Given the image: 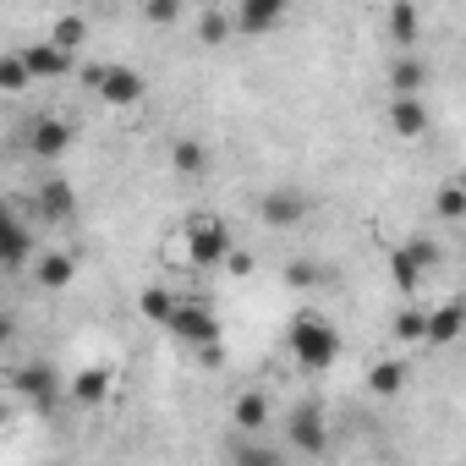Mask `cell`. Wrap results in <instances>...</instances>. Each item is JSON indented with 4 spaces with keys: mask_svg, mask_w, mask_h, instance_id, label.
Masks as SVG:
<instances>
[{
    "mask_svg": "<svg viewBox=\"0 0 466 466\" xmlns=\"http://www.w3.org/2000/svg\"><path fill=\"white\" fill-rule=\"evenodd\" d=\"M286 351H291V362H302L308 373H329V368L340 362V351H346V335H340L329 319H319V313H297V319L286 324Z\"/></svg>",
    "mask_w": 466,
    "mask_h": 466,
    "instance_id": "cell-1",
    "label": "cell"
},
{
    "mask_svg": "<svg viewBox=\"0 0 466 466\" xmlns=\"http://www.w3.org/2000/svg\"><path fill=\"white\" fill-rule=\"evenodd\" d=\"M181 248H187V269H219L230 253V230L214 219V214H192L187 230H181Z\"/></svg>",
    "mask_w": 466,
    "mask_h": 466,
    "instance_id": "cell-2",
    "label": "cell"
},
{
    "mask_svg": "<svg viewBox=\"0 0 466 466\" xmlns=\"http://www.w3.org/2000/svg\"><path fill=\"white\" fill-rule=\"evenodd\" d=\"M170 340H181L187 351H203V346H225L219 340V313L208 308V302H192V297H181L176 302V313H170Z\"/></svg>",
    "mask_w": 466,
    "mask_h": 466,
    "instance_id": "cell-3",
    "label": "cell"
},
{
    "mask_svg": "<svg viewBox=\"0 0 466 466\" xmlns=\"http://www.w3.org/2000/svg\"><path fill=\"white\" fill-rule=\"evenodd\" d=\"M286 439L302 455H324L329 450V411H324V400H297L286 411Z\"/></svg>",
    "mask_w": 466,
    "mask_h": 466,
    "instance_id": "cell-4",
    "label": "cell"
},
{
    "mask_svg": "<svg viewBox=\"0 0 466 466\" xmlns=\"http://www.w3.org/2000/svg\"><path fill=\"white\" fill-rule=\"evenodd\" d=\"M23 143H28V154H34V159L56 165V159H66V154H72L77 132H72V121H66V116H34V121H28V132H23Z\"/></svg>",
    "mask_w": 466,
    "mask_h": 466,
    "instance_id": "cell-5",
    "label": "cell"
},
{
    "mask_svg": "<svg viewBox=\"0 0 466 466\" xmlns=\"http://www.w3.org/2000/svg\"><path fill=\"white\" fill-rule=\"evenodd\" d=\"M258 219H264L269 230H297V225L308 219V192H302V187H291V181L269 187V192L258 198Z\"/></svg>",
    "mask_w": 466,
    "mask_h": 466,
    "instance_id": "cell-6",
    "label": "cell"
},
{
    "mask_svg": "<svg viewBox=\"0 0 466 466\" xmlns=\"http://www.w3.org/2000/svg\"><path fill=\"white\" fill-rule=\"evenodd\" d=\"M17 61H23L28 83H61V77H72V72H77V61H72V56H61L50 39H39V45H23V50H17Z\"/></svg>",
    "mask_w": 466,
    "mask_h": 466,
    "instance_id": "cell-7",
    "label": "cell"
},
{
    "mask_svg": "<svg viewBox=\"0 0 466 466\" xmlns=\"http://www.w3.org/2000/svg\"><path fill=\"white\" fill-rule=\"evenodd\" d=\"M34 214H39V219H50V225L77 219V187H72L66 176H45V181H39V192H34Z\"/></svg>",
    "mask_w": 466,
    "mask_h": 466,
    "instance_id": "cell-8",
    "label": "cell"
},
{
    "mask_svg": "<svg viewBox=\"0 0 466 466\" xmlns=\"http://www.w3.org/2000/svg\"><path fill=\"white\" fill-rule=\"evenodd\" d=\"M12 390H17V395H28L39 411H56V400L66 395V390H61V373H56L50 362H28V368H17Z\"/></svg>",
    "mask_w": 466,
    "mask_h": 466,
    "instance_id": "cell-9",
    "label": "cell"
},
{
    "mask_svg": "<svg viewBox=\"0 0 466 466\" xmlns=\"http://www.w3.org/2000/svg\"><path fill=\"white\" fill-rule=\"evenodd\" d=\"M94 88H99V99H105V105H137L148 83H143V72H137V66L116 61V66H99V83H94Z\"/></svg>",
    "mask_w": 466,
    "mask_h": 466,
    "instance_id": "cell-10",
    "label": "cell"
},
{
    "mask_svg": "<svg viewBox=\"0 0 466 466\" xmlns=\"http://www.w3.org/2000/svg\"><path fill=\"white\" fill-rule=\"evenodd\" d=\"M439 258V248L433 242H411V248H400L390 264H395V286L411 297V291H422V275H428V264Z\"/></svg>",
    "mask_w": 466,
    "mask_h": 466,
    "instance_id": "cell-11",
    "label": "cell"
},
{
    "mask_svg": "<svg viewBox=\"0 0 466 466\" xmlns=\"http://www.w3.org/2000/svg\"><path fill=\"white\" fill-rule=\"evenodd\" d=\"M461 329H466V308L450 297V302L428 308V324H422V346H455V340H461Z\"/></svg>",
    "mask_w": 466,
    "mask_h": 466,
    "instance_id": "cell-12",
    "label": "cell"
},
{
    "mask_svg": "<svg viewBox=\"0 0 466 466\" xmlns=\"http://www.w3.org/2000/svg\"><path fill=\"white\" fill-rule=\"evenodd\" d=\"M280 23H286L280 0H248V6L230 12V34H275Z\"/></svg>",
    "mask_w": 466,
    "mask_h": 466,
    "instance_id": "cell-13",
    "label": "cell"
},
{
    "mask_svg": "<svg viewBox=\"0 0 466 466\" xmlns=\"http://www.w3.org/2000/svg\"><path fill=\"white\" fill-rule=\"evenodd\" d=\"M422 88H428V61H422L417 50H406V56L390 66V94H395V99H422Z\"/></svg>",
    "mask_w": 466,
    "mask_h": 466,
    "instance_id": "cell-14",
    "label": "cell"
},
{
    "mask_svg": "<svg viewBox=\"0 0 466 466\" xmlns=\"http://www.w3.org/2000/svg\"><path fill=\"white\" fill-rule=\"evenodd\" d=\"M428 127H433V116H428V105H422V99H390V132H395V137L417 143Z\"/></svg>",
    "mask_w": 466,
    "mask_h": 466,
    "instance_id": "cell-15",
    "label": "cell"
},
{
    "mask_svg": "<svg viewBox=\"0 0 466 466\" xmlns=\"http://www.w3.org/2000/svg\"><path fill=\"white\" fill-rule=\"evenodd\" d=\"M28 269H34V280H39L45 291H66V286L77 280V253H39Z\"/></svg>",
    "mask_w": 466,
    "mask_h": 466,
    "instance_id": "cell-16",
    "label": "cell"
},
{
    "mask_svg": "<svg viewBox=\"0 0 466 466\" xmlns=\"http://www.w3.org/2000/svg\"><path fill=\"white\" fill-rule=\"evenodd\" d=\"M230 422L242 428V439H258V433L269 428V395H264V390L237 395V406H230Z\"/></svg>",
    "mask_w": 466,
    "mask_h": 466,
    "instance_id": "cell-17",
    "label": "cell"
},
{
    "mask_svg": "<svg viewBox=\"0 0 466 466\" xmlns=\"http://www.w3.org/2000/svg\"><path fill=\"white\" fill-rule=\"evenodd\" d=\"M39 258V237L28 230V219L17 225V230H6V237H0V269H28Z\"/></svg>",
    "mask_w": 466,
    "mask_h": 466,
    "instance_id": "cell-18",
    "label": "cell"
},
{
    "mask_svg": "<svg viewBox=\"0 0 466 466\" xmlns=\"http://www.w3.org/2000/svg\"><path fill=\"white\" fill-rule=\"evenodd\" d=\"M384 23H390V39L400 45V56L417 45V28H422V12L417 6H406V0H395V6L384 12Z\"/></svg>",
    "mask_w": 466,
    "mask_h": 466,
    "instance_id": "cell-19",
    "label": "cell"
},
{
    "mask_svg": "<svg viewBox=\"0 0 466 466\" xmlns=\"http://www.w3.org/2000/svg\"><path fill=\"white\" fill-rule=\"evenodd\" d=\"M176 302H181V297H176L170 286H143V291H137V313H143L148 324H159V329L170 324V313H176Z\"/></svg>",
    "mask_w": 466,
    "mask_h": 466,
    "instance_id": "cell-20",
    "label": "cell"
},
{
    "mask_svg": "<svg viewBox=\"0 0 466 466\" xmlns=\"http://www.w3.org/2000/svg\"><path fill=\"white\" fill-rule=\"evenodd\" d=\"M110 395V368H83V373H72V400L77 406H99Z\"/></svg>",
    "mask_w": 466,
    "mask_h": 466,
    "instance_id": "cell-21",
    "label": "cell"
},
{
    "mask_svg": "<svg viewBox=\"0 0 466 466\" xmlns=\"http://www.w3.org/2000/svg\"><path fill=\"white\" fill-rule=\"evenodd\" d=\"M88 39V17H56V28H50V45L61 50V56H72L77 61V45Z\"/></svg>",
    "mask_w": 466,
    "mask_h": 466,
    "instance_id": "cell-22",
    "label": "cell"
},
{
    "mask_svg": "<svg viewBox=\"0 0 466 466\" xmlns=\"http://www.w3.org/2000/svg\"><path fill=\"white\" fill-rule=\"evenodd\" d=\"M170 165H176V176H203V170H208V148H203L198 137H181L176 154H170Z\"/></svg>",
    "mask_w": 466,
    "mask_h": 466,
    "instance_id": "cell-23",
    "label": "cell"
},
{
    "mask_svg": "<svg viewBox=\"0 0 466 466\" xmlns=\"http://www.w3.org/2000/svg\"><path fill=\"white\" fill-rule=\"evenodd\" d=\"M368 390L373 395H400L406 390V362H373L368 368Z\"/></svg>",
    "mask_w": 466,
    "mask_h": 466,
    "instance_id": "cell-24",
    "label": "cell"
},
{
    "mask_svg": "<svg viewBox=\"0 0 466 466\" xmlns=\"http://www.w3.org/2000/svg\"><path fill=\"white\" fill-rule=\"evenodd\" d=\"M230 466H280V455L264 450L258 439H230Z\"/></svg>",
    "mask_w": 466,
    "mask_h": 466,
    "instance_id": "cell-25",
    "label": "cell"
},
{
    "mask_svg": "<svg viewBox=\"0 0 466 466\" xmlns=\"http://www.w3.org/2000/svg\"><path fill=\"white\" fill-rule=\"evenodd\" d=\"M198 39H203V45H225V39H230V12H225V6H208V12L198 17Z\"/></svg>",
    "mask_w": 466,
    "mask_h": 466,
    "instance_id": "cell-26",
    "label": "cell"
},
{
    "mask_svg": "<svg viewBox=\"0 0 466 466\" xmlns=\"http://www.w3.org/2000/svg\"><path fill=\"white\" fill-rule=\"evenodd\" d=\"M433 208H439V219H444V225H461V219H466V192H461V181H444Z\"/></svg>",
    "mask_w": 466,
    "mask_h": 466,
    "instance_id": "cell-27",
    "label": "cell"
},
{
    "mask_svg": "<svg viewBox=\"0 0 466 466\" xmlns=\"http://www.w3.org/2000/svg\"><path fill=\"white\" fill-rule=\"evenodd\" d=\"M422 324H428V308H400L395 313V340L400 346H422Z\"/></svg>",
    "mask_w": 466,
    "mask_h": 466,
    "instance_id": "cell-28",
    "label": "cell"
},
{
    "mask_svg": "<svg viewBox=\"0 0 466 466\" xmlns=\"http://www.w3.org/2000/svg\"><path fill=\"white\" fill-rule=\"evenodd\" d=\"M34 83H28V72H23V61H17V50H6L0 56V94H28Z\"/></svg>",
    "mask_w": 466,
    "mask_h": 466,
    "instance_id": "cell-29",
    "label": "cell"
},
{
    "mask_svg": "<svg viewBox=\"0 0 466 466\" xmlns=\"http://www.w3.org/2000/svg\"><path fill=\"white\" fill-rule=\"evenodd\" d=\"M176 17H181L176 0H148V6H143V23H154V28H170Z\"/></svg>",
    "mask_w": 466,
    "mask_h": 466,
    "instance_id": "cell-30",
    "label": "cell"
},
{
    "mask_svg": "<svg viewBox=\"0 0 466 466\" xmlns=\"http://www.w3.org/2000/svg\"><path fill=\"white\" fill-rule=\"evenodd\" d=\"M286 286H297V291H308V286H319V269L302 258V264H286Z\"/></svg>",
    "mask_w": 466,
    "mask_h": 466,
    "instance_id": "cell-31",
    "label": "cell"
},
{
    "mask_svg": "<svg viewBox=\"0 0 466 466\" xmlns=\"http://www.w3.org/2000/svg\"><path fill=\"white\" fill-rule=\"evenodd\" d=\"M225 269H230V275H253L258 264H253V253H230V258H225Z\"/></svg>",
    "mask_w": 466,
    "mask_h": 466,
    "instance_id": "cell-32",
    "label": "cell"
},
{
    "mask_svg": "<svg viewBox=\"0 0 466 466\" xmlns=\"http://www.w3.org/2000/svg\"><path fill=\"white\" fill-rule=\"evenodd\" d=\"M17 225H23V214H17L6 198H0V237H6V230H17Z\"/></svg>",
    "mask_w": 466,
    "mask_h": 466,
    "instance_id": "cell-33",
    "label": "cell"
},
{
    "mask_svg": "<svg viewBox=\"0 0 466 466\" xmlns=\"http://www.w3.org/2000/svg\"><path fill=\"white\" fill-rule=\"evenodd\" d=\"M12 340H17V319H12V313H6V308H0V351H6V346H12Z\"/></svg>",
    "mask_w": 466,
    "mask_h": 466,
    "instance_id": "cell-34",
    "label": "cell"
},
{
    "mask_svg": "<svg viewBox=\"0 0 466 466\" xmlns=\"http://www.w3.org/2000/svg\"><path fill=\"white\" fill-rule=\"evenodd\" d=\"M198 362H208V368H219V362H225V346H203V351H198Z\"/></svg>",
    "mask_w": 466,
    "mask_h": 466,
    "instance_id": "cell-35",
    "label": "cell"
},
{
    "mask_svg": "<svg viewBox=\"0 0 466 466\" xmlns=\"http://www.w3.org/2000/svg\"><path fill=\"white\" fill-rule=\"evenodd\" d=\"M6 417H12V406H6V400H0V428H6Z\"/></svg>",
    "mask_w": 466,
    "mask_h": 466,
    "instance_id": "cell-36",
    "label": "cell"
},
{
    "mask_svg": "<svg viewBox=\"0 0 466 466\" xmlns=\"http://www.w3.org/2000/svg\"><path fill=\"white\" fill-rule=\"evenodd\" d=\"M0 308H6V286H0Z\"/></svg>",
    "mask_w": 466,
    "mask_h": 466,
    "instance_id": "cell-37",
    "label": "cell"
},
{
    "mask_svg": "<svg viewBox=\"0 0 466 466\" xmlns=\"http://www.w3.org/2000/svg\"><path fill=\"white\" fill-rule=\"evenodd\" d=\"M280 466H286V461H280Z\"/></svg>",
    "mask_w": 466,
    "mask_h": 466,
    "instance_id": "cell-38",
    "label": "cell"
}]
</instances>
